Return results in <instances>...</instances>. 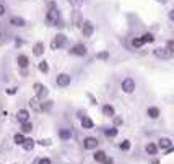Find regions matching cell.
<instances>
[{
	"label": "cell",
	"mask_w": 174,
	"mask_h": 164,
	"mask_svg": "<svg viewBox=\"0 0 174 164\" xmlns=\"http://www.w3.org/2000/svg\"><path fill=\"white\" fill-rule=\"evenodd\" d=\"M47 21L51 23V25H57L59 23V20H60V13H59V10L54 7V3H52V8L47 11Z\"/></svg>",
	"instance_id": "1"
},
{
	"label": "cell",
	"mask_w": 174,
	"mask_h": 164,
	"mask_svg": "<svg viewBox=\"0 0 174 164\" xmlns=\"http://www.w3.org/2000/svg\"><path fill=\"white\" fill-rule=\"evenodd\" d=\"M122 90L125 93H133V90H135V81H133L132 78H125L122 81Z\"/></svg>",
	"instance_id": "2"
},
{
	"label": "cell",
	"mask_w": 174,
	"mask_h": 164,
	"mask_svg": "<svg viewBox=\"0 0 174 164\" xmlns=\"http://www.w3.org/2000/svg\"><path fill=\"white\" fill-rule=\"evenodd\" d=\"M34 91H36V94H38V98H46L47 96V88L41 85V83H34Z\"/></svg>",
	"instance_id": "3"
},
{
	"label": "cell",
	"mask_w": 174,
	"mask_h": 164,
	"mask_svg": "<svg viewBox=\"0 0 174 164\" xmlns=\"http://www.w3.org/2000/svg\"><path fill=\"white\" fill-rule=\"evenodd\" d=\"M57 85H59L60 88L68 86V85H70V77H68L67 73H60L59 77H57Z\"/></svg>",
	"instance_id": "4"
},
{
	"label": "cell",
	"mask_w": 174,
	"mask_h": 164,
	"mask_svg": "<svg viewBox=\"0 0 174 164\" xmlns=\"http://www.w3.org/2000/svg\"><path fill=\"white\" fill-rule=\"evenodd\" d=\"M83 145H85V148H86V150H95V148L98 146V140L93 138V137H88V138H85Z\"/></svg>",
	"instance_id": "5"
},
{
	"label": "cell",
	"mask_w": 174,
	"mask_h": 164,
	"mask_svg": "<svg viewBox=\"0 0 174 164\" xmlns=\"http://www.w3.org/2000/svg\"><path fill=\"white\" fill-rule=\"evenodd\" d=\"M64 44H65V36L64 34H57L54 39V42H52V49H59V47H62Z\"/></svg>",
	"instance_id": "6"
},
{
	"label": "cell",
	"mask_w": 174,
	"mask_h": 164,
	"mask_svg": "<svg viewBox=\"0 0 174 164\" xmlns=\"http://www.w3.org/2000/svg\"><path fill=\"white\" fill-rule=\"evenodd\" d=\"M70 52H72L73 55H85V54H86V47H85L83 44H76V46L72 47Z\"/></svg>",
	"instance_id": "7"
},
{
	"label": "cell",
	"mask_w": 174,
	"mask_h": 164,
	"mask_svg": "<svg viewBox=\"0 0 174 164\" xmlns=\"http://www.w3.org/2000/svg\"><path fill=\"white\" fill-rule=\"evenodd\" d=\"M153 54H155L158 59H168L169 57V50L168 49H161V47L155 49V50H153Z\"/></svg>",
	"instance_id": "8"
},
{
	"label": "cell",
	"mask_w": 174,
	"mask_h": 164,
	"mask_svg": "<svg viewBox=\"0 0 174 164\" xmlns=\"http://www.w3.org/2000/svg\"><path fill=\"white\" fill-rule=\"evenodd\" d=\"M17 117H18V120L21 123H25V122H28V119H30V112H28L26 109H21V111H18Z\"/></svg>",
	"instance_id": "9"
},
{
	"label": "cell",
	"mask_w": 174,
	"mask_h": 164,
	"mask_svg": "<svg viewBox=\"0 0 174 164\" xmlns=\"http://www.w3.org/2000/svg\"><path fill=\"white\" fill-rule=\"evenodd\" d=\"M83 36H86V38H90V36L93 34V25L90 21H85L83 23Z\"/></svg>",
	"instance_id": "10"
},
{
	"label": "cell",
	"mask_w": 174,
	"mask_h": 164,
	"mask_svg": "<svg viewBox=\"0 0 174 164\" xmlns=\"http://www.w3.org/2000/svg\"><path fill=\"white\" fill-rule=\"evenodd\" d=\"M42 52H44V44L42 42H36L34 47H33V54L39 57V55H42Z\"/></svg>",
	"instance_id": "11"
},
{
	"label": "cell",
	"mask_w": 174,
	"mask_h": 164,
	"mask_svg": "<svg viewBox=\"0 0 174 164\" xmlns=\"http://www.w3.org/2000/svg\"><path fill=\"white\" fill-rule=\"evenodd\" d=\"M23 148H25L26 151H31L34 148V140L33 138H25V141H23Z\"/></svg>",
	"instance_id": "12"
},
{
	"label": "cell",
	"mask_w": 174,
	"mask_h": 164,
	"mask_svg": "<svg viewBox=\"0 0 174 164\" xmlns=\"http://www.w3.org/2000/svg\"><path fill=\"white\" fill-rule=\"evenodd\" d=\"M17 62H18V65L21 67V68H26V67H28V63H30V60H28V57H26V55H20V57L17 59Z\"/></svg>",
	"instance_id": "13"
},
{
	"label": "cell",
	"mask_w": 174,
	"mask_h": 164,
	"mask_svg": "<svg viewBox=\"0 0 174 164\" xmlns=\"http://www.w3.org/2000/svg\"><path fill=\"white\" fill-rule=\"evenodd\" d=\"M145 150H147V153H148V154H151V156H155V154L158 153V146L155 145V143H148Z\"/></svg>",
	"instance_id": "14"
},
{
	"label": "cell",
	"mask_w": 174,
	"mask_h": 164,
	"mask_svg": "<svg viewBox=\"0 0 174 164\" xmlns=\"http://www.w3.org/2000/svg\"><path fill=\"white\" fill-rule=\"evenodd\" d=\"M82 127L83 129H93V120L90 117H82Z\"/></svg>",
	"instance_id": "15"
},
{
	"label": "cell",
	"mask_w": 174,
	"mask_h": 164,
	"mask_svg": "<svg viewBox=\"0 0 174 164\" xmlns=\"http://www.w3.org/2000/svg\"><path fill=\"white\" fill-rule=\"evenodd\" d=\"M10 23H11V25H15V26H25V20L20 18V17H11Z\"/></svg>",
	"instance_id": "16"
},
{
	"label": "cell",
	"mask_w": 174,
	"mask_h": 164,
	"mask_svg": "<svg viewBox=\"0 0 174 164\" xmlns=\"http://www.w3.org/2000/svg\"><path fill=\"white\" fill-rule=\"evenodd\" d=\"M148 115L151 119H158V117H160V109H158V107H150V109H148Z\"/></svg>",
	"instance_id": "17"
},
{
	"label": "cell",
	"mask_w": 174,
	"mask_h": 164,
	"mask_svg": "<svg viewBox=\"0 0 174 164\" xmlns=\"http://www.w3.org/2000/svg\"><path fill=\"white\" fill-rule=\"evenodd\" d=\"M106 158H107V156H106L104 151H96V153H95V161H98V162H103Z\"/></svg>",
	"instance_id": "18"
},
{
	"label": "cell",
	"mask_w": 174,
	"mask_h": 164,
	"mask_svg": "<svg viewBox=\"0 0 174 164\" xmlns=\"http://www.w3.org/2000/svg\"><path fill=\"white\" fill-rule=\"evenodd\" d=\"M160 146L164 148V150H169V148H171V140L169 138H161L160 140Z\"/></svg>",
	"instance_id": "19"
},
{
	"label": "cell",
	"mask_w": 174,
	"mask_h": 164,
	"mask_svg": "<svg viewBox=\"0 0 174 164\" xmlns=\"http://www.w3.org/2000/svg\"><path fill=\"white\" fill-rule=\"evenodd\" d=\"M103 114H104V115H109V117H112V115H114V109H112L109 104H106V106H103Z\"/></svg>",
	"instance_id": "20"
},
{
	"label": "cell",
	"mask_w": 174,
	"mask_h": 164,
	"mask_svg": "<svg viewBox=\"0 0 174 164\" xmlns=\"http://www.w3.org/2000/svg\"><path fill=\"white\" fill-rule=\"evenodd\" d=\"M59 135H60V138H62V140H68V138L72 137V132H70V130H67V129H62Z\"/></svg>",
	"instance_id": "21"
},
{
	"label": "cell",
	"mask_w": 174,
	"mask_h": 164,
	"mask_svg": "<svg viewBox=\"0 0 174 164\" xmlns=\"http://www.w3.org/2000/svg\"><path fill=\"white\" fill-rule=\"evenodd\" d=\"M21 130H23V133H30L33 130V125L30 122H25V123H21Z\"/></svg>",
	"instance_id": "22"
},
{
	"label": "cell",
	"mask_w": 174,
	"mask_h": 164,
	"mask_svg": "<svg viewBox=\"0 0 174 164\" xmlns=\"http://www.w3.org/2000/svg\"><path fill=\"white\" fill-rule=\"evenodd\" d=\"M143 44H145V41L141 38H137V39H133V41H132V46L133 47H141Z\"/></svg>",
	"instance_id": "23"
},
{
	"label": "cell",
	"mask_w": 174,
	"mask_h": 164,
	"mask_svg": "<svg viewBox=\"0 0 174 164\" xmlns=\"http://www.w3.org/2000/svg\"><path fill=\"white\" fill-rule=\"evenodd\" d=\"M13 140H15V143H17V145H23V141H25V137H23L21 133H17Z\"/></svg>",
	"instance_id": "24"
},
{
	"label": "cell",
	"mask_w": 174,
	"mask_h": 164,
	"mask_svg": "<svg viewBox=\"0 0 174 164\" xmlns=\"http://www.w3.org/2000/svg\"><path fill=\"white\" fill-rule=\"evenodd\" d=\"M39 70H41L42 73H47V71H49V65H47V62H41V63H39Z\"/></svg>",
	"instance_id": "25"
},
{
	"label": "cell",
	"mask_w": 174,
	"mask_h": 164,
	"mask_svg": "<svg viewBox=\"0 0 174 164\" xmlns=\"http://www.w3.org/2000/svg\"><path fill=\"white\" fill-rule=\"evenodd\" d=\"M120 150H122V151L130 150V141H127V140H125V141H122V143H120Z\"/></svg>",
	"instance_id": "26"
},
{
	"label": "cell",
	"mask_w": 174,
	"mask_h": 164,
	"mask_svg": "<svg viewBox=\"0 0 174 164\" xmlns=\"http://www.w3.org/2000/svg\"><path fill=\"white\" fill-rule=\"evenodd\" d=\"M31 106H33L36 111H39V109H41V106H39V101H38V98L31 99Z\"/></svg>",
	"instance_id": "27"
},
{
	"label": "cell",
	"mask_w": 174,
	"mask_h": 164,
	"mask_svg": "<svg viewBox=\"0 0 174 164\" xmlns=\"http://www.w3.org/2000/svg\"><path fill=\"white\" fill-rule=\"evenodd\" d=\"M141 39H143L145 42H151V41H153V39H155V38H153V36L150 34V33H147V34H143V36H141Z\"/></svg>",
	"instance_id": "28"
},
{
	"label": "cell",
	"mask_w": 174,
	"mask_h": 164,
	"mask_svg": "<svg viewBox=\"0 0 174 164\" xmlns=\"http://www.w3.org/2000/svg\"><path fill=\"white\" fill-rule=\"evenodd\" d=\"M106 135H107V137H116V135H117V129H107Z\"/></svg>",
	"instance_id": "29"
},
{
	"label": "cell",
	"mask_w": 174,
	"mask_h": 164,
	"mask_svg": "<svg viewBox=\"0 0 174 164\" xmlns=\"http://www.w3.org/2000/svg\"><path fill=\"white\" fill-rule=\"evenodd\" d=\"M166 49H168L169 52H174V41H168V44H166Z\"/></svg>",
	"instance_id": "30"
},
{
	"label": "cell",
	"mask_w": 174,
	"mask_h": 164,
	"mask_svg": "<svg viewBox=\"0 0 174 164\" xmlns=\"http://www.w3.org/2000/svg\"><path fill=\"white\" fill-rule=\"evenodd\" d=\"M39 164H51V159L49 158H42L41 161H39Z\"/></svg>",
	"instance_id": "31"
},
{
	"label": "cell",
	"mask_w": 174,
	"mask_h": 164,
	"mask_svg": "<svg viewBox=\"0 0 174 164\" xmlns=\"http://www.w3.org/2000/svg\"><path fill=\"white\" fill-rule=\"evenodd\" d=\"M99 59H107V52H101V54H98Z\"/></svg>",
	"instance_id": "32"
},
{
	"label": "cell",
	"mask_w": 174,
	"mask_h": 164,
	"mask_svg": "<svg viewBox=\"0 0 174 164\" xmlns=\"http://www.w3.org/2000/svg\"><path fill=\"white\" fill-rule=\"evenodd\" d=\"M70 3H72V5H80L82 0H70Z\"/></svg>",
	"instance_id": "33"
},
{
	"label": "cell",
	"mask_w": 174,
	"mask_h": 164,
	"mask_svg": "<svg viewBox=\"0 0 174 164\" xmlns=\"http://www.w3.org/2000/svg\"><path fill=\"white\" fill-rule=\"evenodd\" d=\"M73 21H75V23H78V21H80V15H78V13H75V15H73Z\"/></svg>",
	"instance_id": "34"
},
{
	"label": "cell",
	"mask_w": 174,
	"mask_h": 164,
	"mask_svg": "<svg viewBox=\"0 0 174 164\" xmlns=\"http://www.w3.org/2000/svg\"><path fill=\"white\" fill-rule=\"evenodd\" d=\"M103 164H112V159H111V158H106V159L103 161Z\"/></svg>",
	"instance_id": "35"
},
{
	"label": "cell",
	"mask_w": 174,
	"mask_h": 164,
	"mask_svg": "<svg viewBox=\"0 0 174 164\" xmlns=\"http://www.w3.org/2000/svg\"><path fill=\"white\" fill-rule=\"evenodd\" d=\"M7 93H8V94H15V93H17V90H15V88H10V90L7 91Z\"/></svg>",
	"instance_id": "36"
},
{
	"label": "cell",
	"mask_w": 174,
	"mask_h": 164,
	"mask_svg": "<svg viewBox=\"0 0 174 164\" xmlns=\"http://www.w3.org/2000/svg\"><path fill=\"white\" fill-rule=\"evenodd\" d=\"M3 11H5V7H3V5H0V17L3 15Z\"/></svg>",
	"instance_id": "37"
},
{
	"label": "cell",
	"mask_w": 174,
	"mask_h": 164,
	"mask_svg": "<svg viewBox=\"0 0 174 164\" xmlns=\"http://www.w3.org/2000/svg\"><path fill=\"white\" fill-rule=\"evenodd\" d=\"M169 18H171L172 21H174V10H171V11H169Z\"/></svg>",
	"instance_id": "38"
},
{
	"label": "cell",
	"mask_w": 174,
	"mask_h": 164,
	"mask_svg": "<svg viewBox=\"0 0 174 164\" xmlns=\"http://www.w3.org/2000/svg\"><path fill=\"white\" fill-rule=\"evenodd\" d=\"M150 164H158V159H155V161H151Z\"/></svg>",
	"instance_id": "39"
},
{
	"label": "cell",
	"mask_w": 174,
	"mask_h": 164,
	"mask_svg": "<svg viewBox=\"0 0 174 164\" xmlns=\"http://www.w3.org/2000/svg\"><path fill=\"white\" fill-rule=\"evenodd\" d=\"M158 2H160V3H164V2H166V0H158Z\"/></svg>",
	"instance_id": "40"
}]
</instances>
